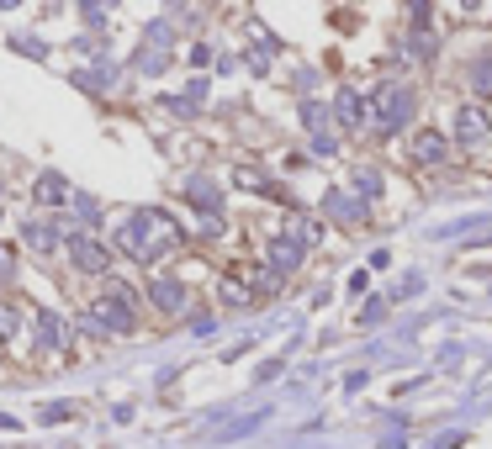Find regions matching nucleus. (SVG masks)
<instances>
[{"label": "nucleus", "mask_w": 492, "mask_h": 449, "mask_svg": "<svg viewBox=\"0 0 492 449\" xmlns=\"http://www.w3.org/2000/svg\"><path fill=\"white\" fill-rule=\"evenodd\" d=\"M180 243V223L160 212V207H138L127 223L117 227V249L122 254H133V259H143V265H154L164 249H175Z\"/></svg>", "instance_id": "1"}, {"label": "nucleus", "mask_w": 492, "mask_h": 449, "mask_svg": "<svg viewBox=\"0 0 492 449\" xmlns=\"http://www.w3.org/2000/svg\"><path fill=\"white\" fill-rule=\"evenodd\" d=\"M133 296L122 291V285H111L101 301H91L85 307V328H96V334H133Z\"/></svg>", "instance_id": "2"}, {"label": "nucleus", "mask_w": 492, "mask_h": 449, "mask_svg": "<svg viewBox=\"0 0 492 449\" xmlns=\"http://www.w3.org/2000/svg\"><path fill=\"white\" fill-rule=\"evenodd\" d=\"M371 112H376V122H382L386 132H397V127L413 116V90L397 85V80H386L382 90H376V101H371Z\"/></svg>", "instance_id": "3"}, {"label": "nucleus", "mask_w": 492, "mask_h": 449, "mask_svg": "<svg viewBox=\"0 0 492 449\" xmlns=\"http://www.w3.org/2000/svg\"><path fill=\"white\" fill-rule=\"evenodd\" d=\"M69 259H74L85 275H107V270H111V254L101 249V243H96V238H91V233L69 238Z\"/></svg>", "instance_id": "4"}, {"label": "nucleus", "mask_w": 492, "mask_h": 449, "mask_svg": "<svg viewBox=\"0 0 492 449\" xmlns=\"http://www.w3.org/2000/svg\"><path fill=\"white\" fill-rule=\"evenodd\" d=\"M302 249H307V243H302L297 233H281V238H271V270H275V275H291V270L302 265Z\"/></svg>", "instance_id": "5"}, {"label": "nucleus", "mask_w": 492, "mask_h": 449, "mask_svg": "<svg viewBox=\"0 0 492 449\" xmlns=\"http://www.w3.org/2000/svg\"><path fill=\"white\" fill-rule=\"evenodd\" d=\"M333 116H339L344 127H366V116H371V101H366L355 85H344V90L333 96Z\"/></svg>", "instance_id": "6"}, {"label": "nucleus", "mask_w": 492, "mask_h": 449, "mask_svg": "<svg viewBox=\"0 0 492 449\" xmlns=\"http://www.w3.org/2000/svg\"><path fill=\"white\" fill-rule=\"evenodd\" d=\"M488 112H482V106H461V112H455V138H461V148H477V143H482V138H488Z\"/></svg>", "instance_id": "7"}, {"label": "nucleus", "mask_w": 492, "mask_h": 449, "mask_svg": "<svg viewBox=\"0 0 492 449\" xmlns=\"http://www.w3.org/2000/svg\"><path fill=\"white\" fill-rule=\"evenodd\" d=\"M149 296H154V307H160V312H180V307H186V285L175 281V275L149 281Z\"/></svg>", "instance_id": "8"}, {"label": "nucleus", "mask_w": 492, "mask_h": 449, "mask_svg": "<svg viewBox=\"0 0 492 449\" xmlns=\"http://www.w3.org/2000/svg\"><path fill=\"white\" fill-rule=\"evenodd\" d=\"M413 159H419V165H439V159H445V132H439V127L413 132Z\"/></svg>", "instance_id": "9"}, {"label": "nucleus", "mask_w": 492, "mask_h": 449, "mask_svg": "<svg viewBox=\"0 0 492 449\" xmlns=\"http://www.w3.org/2000/svg\"><path fill=\"white\" fill-rule=\"evenodd\" d=\"M27 249H38V254H54L58 249V233L48 223H27Z\"/></svg>", "instance_id": "10"}, {"label": "nucleus", "mask_w": 492, "mask_h": 449, "mask_svg": "<svg viewBox=\"0 0 492 449\" xmlns=\"http://www.w3.org/2000/svg\"><path fill=\"white\" fill-rule=\"evenodd\" d=\"M32 323H38V343H43V349H58V343H64V328H58L54 312H38Z\"/></svg>", "instance_id": "11"}, {"label": "nucleus", "mask_w": 492, "mask_h": 449, "mask_svg": "<svg viewBox=\"0 0 492 449\" xmlns=\"http://www.w3.org/2000/svg\"><path fill=\"white\" fill-rule=\"evenodd\" d=\"M38 201H43V207H58V201H69V185H64L58 174H43V180H38Z\"/></svg>", "instance_id": "12"}, {"label": "nucleus", "mask_w": 492, "mask_h": 449, "mask_svg": "<svg viewBox=\"0 0 492 449\" xmlns=\"http://www.w3.org/2000/svg\"><path fill=\"white\" fill-rule=\"evenodd\" d=\"M222 301H228V307H249V301H255V291H249V285H238V281H222Z\"/></svg>", "instance_id": "13"}, {"label": "nucleus", "mask_w": 492, "mask_h": 449, "mask_svg": "<svg viewBox=\"0 0 492 449\" xmlns=\"http://www.w3.org/2000/svg\"><path fill=\"white\" fill-rule=\"evenodd\" d=\"M328 212H333V217H344V223H360V217H366V207H355V201H339V196H328Z\"/></svg>", "instance_id": "14"}, {"label": "nucleus", "mask_w": 492, "mask_h": 449, "mask_svg": "<svg viewBox=\"0 0 492 449\" xmlns=\"http://www.w3.org/2000/svg\"><path fill=\"white\" fill-rule=\"evenodd\" d=\"M471 85H477L482 96H492V58H477V64H471Z\"/></svg>", "instance_id": "15"}, {"label": "nucleus", "mask_w": 492, "mask_h": 449, "mask_svg": "<svg viewBox=\"0 0 492 449\" xmlns=\"http://www.w3.org/2000/svg\"><path fill=\"white\" fill-rule=\"evenodd\" d=\"M355 185H360L366 196H376V191H382V174H376V169H360V174H355Z\"/></svg>", "instance_id": "16"}, {"label": "nucleus", "mask_w": 492, "mask_h": 449, "mask_svg": "<svg viewBox=\"0 0 492 449\" xmlns=\"http://www.w3.org/2000/svg\"><path fill=\"white\" fill-rule=\"evenodd\" d=\"M16 334V312H11V307H0V338H11Z\"/></svg>", "instance_id": "17"}]
</instances>
